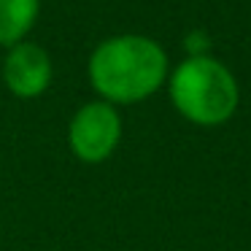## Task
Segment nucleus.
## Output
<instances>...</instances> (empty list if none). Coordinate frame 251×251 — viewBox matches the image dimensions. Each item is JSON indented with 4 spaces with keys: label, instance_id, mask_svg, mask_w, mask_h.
Listing matches in <instances>:
<instances>
[{
    "label": "nucleus",
    "instance_id": "nucleus-3",
    "mask_svg": "<svg viewBox=\"0 0 251 251\" xmlns=\"http://www.w3.org/2000/svg\"><path fill=\"white\" fill-rule=\"evenodd\" d=\"M122 138V119L116 108L105 100L87 103L76 111L68 127L71 151L87 165H100L114 154Z\"/></svg>",
    "mask_w": 251,
    "mask_h": 251
},
{
    "label": "nucleus",
    "instance_id": "nucleus-2",
    "mask_svg": "<svg viewBox=\"0 0 251 251\" xmlns=\"http://www.w3.org/2000/svg\"><path fill=\"white\" fill-rule=\"evenodd\" d=\"M170 100L184 119L200 127L224 125L238 111V81L219 60L195 54L184 60L170 78Z\"/></svg>",
    "mask_w": 251,
    "mask_h": 251
},
{
    "label": "nucleus",
    "instance_id": "nucleus-5",
    "mask_svg": "<svg viewBox=\"0 0 251 251\" xmlns=\"http://www.w3.org/2000/svg\"><path fill=\"white\" fill-rule=\"evenodd\" d=\"M41 0H0V44L17 46L30 33Z\"/></svg>",
    "mask_w": 251,
    "mask_h": 251
},
{
    "label": "nucleus",
    "instance_id": "nucleus-4",
    "mask_svg": "<svg viewBox=\"0 0 251 251\" xmlns=\"http://www.w3.org/2000/svg\"><path fill=\"white\" fill-rule=\"evenodd\" d=\"M3 78L17 98H38L51 81V60L38 44H17L3 62Z\"/></svg>",
    "mask_w": 251,
    "mask_h": 251
},
{
    "label": "nucleus",
    "instance_id": "nucleus-1",
    "mask_svg": "<svg viewBox=\"0 0 251 251\" xmlns=\"http://www.w3.org/2000/svg\"><path fill=\"white\" fill-rule=\"evenodd\" d=\"M168 57L162 46L143 35H119L95 49L89 81L105 103H141L162 87Z\"/></svg>",
    "mask_w": 251,
    "mask_h": 251
}]
</instances>
